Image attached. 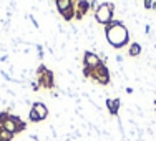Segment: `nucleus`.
Instances as JSON below:
<instances>
[{
  "mask_svg": "<svg viewBox=\"0 0 156 141\" xmlns=\"http://www.w3.org/2000/svg\"><path fill=\"white\" fill-rule=\"evenodd\" d=\"M57 5L60 12H65L66 9H70V0H57Z\"/></svg>",
  "mask_w": 156,
  "mask_h": 141,
  "instance_id": "obj_4",
  "label": "nucleus"
},
{
  "mask_svg": "<svg viewBox=\"0 0 156 141\" xmlns=\"http://www.w3.org/2000/svg\"><path fill=\"white\" fill-rule=\"evenodd\" d=\"M140 51H141V47L138 43H131V47H129V55L136 57V55H140Z\"/></svg>",
  "mask_w": 156,
  "mask_h": 141,
  "instance_id": "obj_6",
  "label": "nucleus"
},
{
  "mask_svg": "<svg viewBox=\"0 0 156 141\" xmlns=\"http://www.w3.org/2000/svg\"><path fill=\"white\" fill-rule=\"evenodd\" d=\"M85 63H87L88 66H100V60H98V57H96L95 53H90V51H87V55H85Z\"/></svg>",
  "mask_w": 156,
  "mask_h": 141,
  "instance_id": "obj_3",
  "label": "nucleus"
},
{
  "mask_svg": "<svg viewBox=\"0 0 156 141\" xmlns=\"http://www.w3.org/2000/svg\"><path fill=\"white\" fill-rule=\"evenodd\" d=\"M30 120H32V121H35V123H37V121H42V120H40V118H38V115H37V113H35V111H33V110L30 111Z\"/></svg>",
  "mask_w": 156,
  "mask_h": 141,
  "instance_id": "obj_7",
  "label": "nucleus"
},
{
  "mask_svg": "<svg viewBox=\"0 0 156 141\" xmlns=\"http://www.w3.org/2000/svg\"><path fill=\"white\" fill-rule=\"evenodd\" d=\"M111 10H113V5H111V3L101 5L98 9V12H96V20H98L100 23H106L111 18Z\"/></svg>",
  "mask_w": 156,
  "mask_h": 141,
  "instance_id": "obj_1",
  "label": "nucleus"
},
{
  "mask_svg": "<svg viewBox=\"0 0 156 141\" xmlns=\"http://www.w3.org/2000/svg\"><path fill=\"white\" fill-rule=\"evenodd\" d=\"M33 111H35L37 115H38V118L40 120H45L47 118V115H48V110H47V106L43 105V103H33Z\"/></svg>",
  "mask_w": 156,
  "mask_h": 141,
  "instance_id": "obj_2",
  "label": "nucleus"
},
{
  "mask_svg": "<svg viewBox=\"0 0 156 141\" xmlns=\"http://www.w3.org/2000/svg\"><path fill=\"white\" fill-rule=\"evenodd\" d=\"M62 15L66 18V20H68V18H72V9H66L65 12H62Z\"/></svg>",
  "mask_w": 156,
  "mask_h": 141,
  "instance_id": "obj_8",
  "label": "nucleus"
},
{
  "mask_svg": "<svg viewBox=\"0 0 156 141\" xmlns=\"http://www.w3.org/2000/svg\"><path fill=\"white\" fill-rule=\"evenodd\" d=\"M12 133H9V131H7V129H0V141H10V139H12Z\"/></svg>",
  "mask_w": 156,
  "mask_h": 141,
  "instance_id": "obj_5",
  "label": "nucleus"
}]
</instances>
